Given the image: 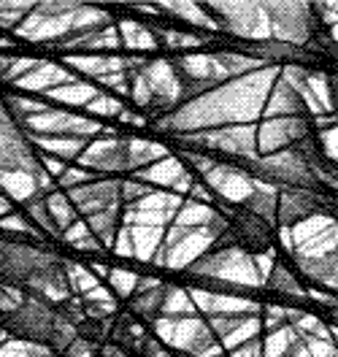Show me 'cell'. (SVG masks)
Here are the masks:
<instances>
[{"instance_id":"8992f818","label":"cell","mask_w":338,"mask_h":357,"mask_svg":"<svg viewBox=\"0 0 338 357\" xmlns=\"http://www.w3.org/2000/svg\"><path fill=\"white\" fill-rule=\"evenodd\" d=\"M225 241H230L233 246H241V249H249V252H263L273 241V225L241 208L238 217L227 225Z\"/></svg>"},{"instance_id":"277c9868","label":"cell","mask_w":338,"mask_h":357,"mask_svg":"<svg viewBox=\"0 0 338 357\" xmlns=\"http://www.w3.org/2000/svg\"><path fill=\"white\" fill-rule=\"evenodd\" d=\"M3 174L30 176L33 184H36V190H46V184H49L33 144L27 141L22 128L0 106V176Z\"/></svg>"},{"instance_id":"ba28073f","label":"cell","mask_w":338,"mask_h":357,"mask_svg":"<svg viewBox=\"0 0 338 357\" xmlns=\"http://www.w3.org/2000/svg\"><path fill=\"white\" fill-rule=\"evenodd\" d=\"M0 341H3V331H0Z\"/></svg>"},{"instance_id":"6da1fadb","label":"cell","mask_w":338,"mask_h":357,"mask_svg":"<svg viewBox=\"0 0 338 357\" xmlns=\"http://www.w3.org/2000/svg\"><path fill=\"white\" fill-rule=\"evenodd\" d=\"M0 273L11 284L27 287L44 301H66L70 290L68 266L57 255L38 246L0 241Z\"/></svg>"},{"instance_id":"7a4b0ae2","label":"cell","mask_w":338,"mask_h":357,"mask_svg":"<svg viewBox=\"0 0 338 357\" xmlns=\"http://www.w3.org/2000/svg\"><path fill=\"white\" fill-rule=\"evenodd\" d=\"M3 328L22 335V338L38 341V344H44L54 352H66L79 341L76 328L68 325L66 319L57 314V306H52L49 301L38 298V295H30L20 306L6 312Z\"/></svg>"},{"instance_id":"52a82bcc","label":"cell","mask_w":338,"mask_h":357,"mask_svg":"<svg viewBox=\"0 0 338 357\" xmlns=\"http://www.w3.org/2000/svg\"><path fill=\"white\" fill-rule=\"evenodd\" d=\"M162 290H146L138 301H135V309L141 314H158L160 306H162Z\"/></svg>"},{"instance_id":"3957f363","label":"cell","mask_w":338,"mask_h":357,"mask_svg":"<svg viewBox=\"0 0 338 357\" xmlns=\"http://www.w3.org/2000/svg\"><path fill=\"white\" fill-rule=\"evenodd\" d=\"M203 87H208V82H203L192 73H184L176 66H155L146 73H138L135 95L149 109H165V106H176L181 100L198 95Z\"/></svg>"},{"instance_id":"5b68a950","label":"cell","mask_w":338,"mask_h":357,"mask_svg":"<svg viewBox=\"0 0 338 357\" xmlns=\"http://www.w3.org/2000/svg\"><path fill=\"white\" fill-rule=\"evenodd\" d=\"M328 195L325 192H309V190H284L276 201V222L295 225L306 217H314L319 211H328Z\"/></svg>"}]
</instances>
